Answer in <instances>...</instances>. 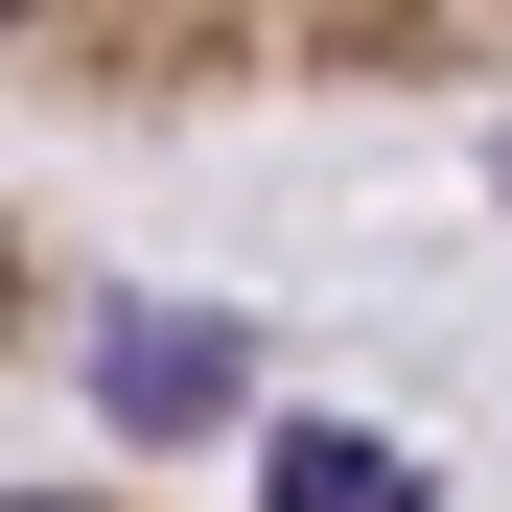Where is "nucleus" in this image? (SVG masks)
I'll return each instance as SVG.
<instances>
[{
	"mask_svg": "<svg viewBox=\"0 0 512 512\" xmlns=\"http://www.w3.org/2000/svg\"><path fill=\"white\" fill-rule=\"evenodd\" d=\"M24 117H350V94H512V0H0Z\"/></svg>",
	"mask_w": 512,
	"mask_h": 512,
	"instance_id": "f257e3e1",
	"label": "nucleus"
}]
</instances>
